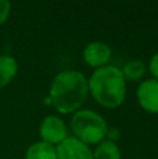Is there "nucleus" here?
Segmentation results:
<instances>
[{
    "mask_svg": "<svg viewBox=\"0 0 158 159\" xmlns=\"http://www.w3.org/2000/svg\"><path fill=\"white\" fill-rule=\"evenodd\" d=\"M87 96L88 78L77 70H63L53 77L45 103H50L60 115H69L81 109Z\"/></svg>",
    "mask_w": 158,
    "mask_h": 159,
    "instance_id": "obj_1",
    "label": "nucleus"
},
{
    "mask_svg": "<svg viewBox=\"0 0 158 159\" xmlns=\"http://www.w3.org/2000/svg\"><path fill=\"white\" fill-rule=\"evenodd\" d=\"M88 93L106 109L119 107L126 98V80L122 70L112 64L94 70L88 78Z\"/></svg>",
    "mask_w": 158,
    "mask_h": 159,
    "instance_id": "obj_2",
    "label": "nucleus"
},
{
    "mask_svg": "<svg viewBox=\"0 0 158 159\" xmlns=\"http://www.w3.org/2000/svg\"><path fill=\"white\" fill-rule=\"evenodd\" d=\"M70 127L73 131V137L80 140L87 145H98L106 138L108 123L106 120L91 109H80L73 113Z\"/></svg>",
    "mask_w": 158,
    "mask_h": 159,
    "instance_id": "obj_3",
    "label": "nucleus"
},
{
    "mask_svg": "<svg viewBox=\"0 0 158 159\" xmlns=\"http://www.w3.org/2000/svg\"><path fill=\"white\" fill-rule=\"evenodd\" d=\"M39 137L41 141H45L50 145H59L62 141L69 137L66 121L56 115H49L44 117L39 126Z\"/></svg>",
    "mask_w": 158,
    "mask_h": 159,
    "instance_id": "obj_4",
    "label": "nucleus"
},
{
    "mask_svg": "<svg viewBox=\"0 0 158 159\" xmlns=\"http://www.w3.org/2000/svg\"><path fill=\"white\" fill-rule=\"evenodd\" d=\"M112 57V49L109 45L101 41H94L86 45L83 50V59L87 66L97 70L108 66V61Z\"/></svg>",
    "mask_w": 158,
    "mask_h": 159,
    "instance_id": "obj_5",
    "label": "nucleus"
},
{
    "mask_svg": "<svg viewBox=\"0 0 158 159\" xmlns=\"http://www.w3.org/2000/svg\"><path fill=\"white\" fill-rule=\"evenodd\" d=\"M58 159H94L92 149L76 137H67L56 145Z\"/></svg>",
    "mask_w": 158,
    "mask_h": 159,
    "instance_id": "obj_6",
    "label": "nucleus"
},
{
    "mask_svg": "<svg viewBox=\"0 0 158 159\" xmlns=\"http://www.w3.org/2000/svg\"><path fill=\"white\" fill-rule=\"evenodd\" d=\"M137 101L139 105L148 113H158V81L148 78L142 81L137 88Z\"/></svg>",
    "mask_w": 158,
    "mask_h": 159,
    "instance_id": "obj_7",
    "label": "nucleus"
},
{
    "mask_svg": "<svg viewBox=\"0 0 158 159\" xmlns=\"http://www.w3.org/2000/svg\"><path fill=\"white\" fill-rule=\"evenodd\" d=\"M18 73V63L10 55L0 56V89L7 87Z\"/></svg>",
    "mask_w": 158,
    "mask_h": 159,
    "instance_id": "obj_8",
    "label": "nucleus"
},
{
    "mask_svg": "<svg viewBox=\"0 0 158 159\" xmlns=\"http://www.w3.org/2000/svg\"><path fill=\"white\" fill-rule=\"evenodd\" d=\"M25 159H58L56 147L45 141L32 143L25 151Z\"/></svg>",
    "mask_w": 158,
    "mask_h": 159,
    "instance_id": "obj_9",
    "label": "nucleus"
},
{
    "mask_svg": "<svg viewBox=\"0 0 158 159\" xmlns=\"http://www.w3.org/2000/svg\"><path fill=\"white\" fill-rule=\"evenodd\" d=\"M122 74L125 77L126 82H136V81H142L144 78L146 73H147V66L143 60L134 59V60H129L125 66L122 67Z\"/></svg>",
    "mask_w": 158,
    "mask_h": 159,
    "instance_id": "obj_10",
    "label": "nucleus"
},
{
    "mask_svg": "<svg viewBox=\"0 0 158 159\" xmlns=\"http://www.w3.org/2000/svg\"><path fill=\"white\" fill-rule=\"evenodd\" d=\"M92 157L94 159H120L122 154L116 143L104 140L95 147V149L92 151Z\"/></svg>",
    "mask_w": 158,
    "mask_h": 159,
    "instance_id": "obj_11",
    "label": "nucleus"
},
{
    "mask_svg": "<svg viewBox=\"0 0 158 159\" xmlns=\"http://www.w3.org/2000/svg\"><path fill=\"white\" fill-rule=\"evenodd\" d=\"M11 13V3L8 0H0V25L8 20Z\"/></svg>",
    "mask_w": 158,
    "mask_h": 159,
    "instance_id": "obj_12",
    "label": "nucleus"
},
{
    "mask_svg": "<svg viewBox=\"0 0 158 159\" xmlns=\"http://www.w3.org/2000/svg\"><path fill=\"white\" fill-rule=\"evenodd\" d=\"M148 70H150V73H151V75L154 77V80H157V81H158V52L150 59V63H148Z\"/></svg>",
    "mask_w": 158,
    "mask_h": 159,
    "instance_id": "obj_13",
    "label": "nucleus"
},
{
    "mask_svg": "<svg viewBox=\"0 0 158 159\" xmlns=\"http://www.w3.org/2000/svg\"><path fill=\"white\" fill-rule=\"evenodd\" d=\"M106 138L108 141H112V143H116L120 138V131L118 129H108V133H106Z\"/></svg>",
    "mask_w": 158,
    "mask_h": 159,
    "instance_id": "obj_14",
    "label": "nucleus"
}]
</instances>
